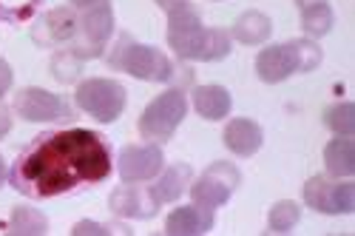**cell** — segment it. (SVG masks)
Masks as SVG:
<instances>
[{
	"label": "cell",
	"instance_id": "obj_4",
	"mask_svg": "<svg viewBox=\"0 0 355 236\" xmlns=\"http://www.w3.org/2000/svg\"><path fill=\"white\" fill-rule=\"evenodd\" d=\"M74 103L80 111L94 117L97 123L108 126L123 117V111L128 106V92L123 83H116L111 77H88V80L77 83Z\"/></svg>",
	"mask_w": 355,
	"mask_h": 236
},
{
	"label": "cell",
	"instance_id": "obj_6",
	"mask_svg": "<svg viewBox=\"0 0 355 236\" xmlns=\"http://www.w3.org/2000/svg\"><path fill=\"white\" fill-rule=\"evenodd\" d=\"M114 26H116L114 6H111V0H103V3L80 12V32L69 49H74L83 60H94V57H100L105 51L108 40L114 35Z\"/></svg>",
	"mask_w": 355,
	"mask_h": 236
},
{
	"label": "cell",
	"instance_id": "obj_18",
	"mask_svg": "<svg viewBox=\"0 0 355 236\" xmlns=\"http://www.w3.org/2000/svg\"><path fill=\"white\" fill-rule=\"evenodd\" d=\"M273 35V20L261 12H245L233 20V28H230V37L239 40L242 46H261Z\"/></svg>",
	"mask_w": 355,
	"mask_h": 236
},
{
	"label": "cell",
	"instance_id": "obj_27",
	"mask_svg": "<svg viewBox=\"0 0 355 236\" xmlns=\"http://www.w3.org/2000/svg\"><path fill=\"white\" fill-rule=\"evenodd\" d=\"M352 211H355V183H349V180L336 183L333 180L330 199H327V217H344Z\"/></svg>",
	"mask_w": 355,
	"mask_h": 236
},
{
	"label": "cell",
	"instance_id": "obj_13",
	"mask_svg": "<svg viewBox=\"0 0 355 236\" xmlns=\"http://www.w3.org/2000/svg\"><path fill=\"white\" fill-rule=\"evenodd\" d=\"M222 142L230 154L248 160V157L259 154V149L264 145V131L250 117H233L222 131Z\"/></svg>",
	"mask_w": 355,
	"mask_h": 236
},
{
	"label": "cell",
	"instance_id": "obj_12",
	"mask_svg": "<svg viewBox=\"0 0 355 236\" xmlns=\"http://www.w3.org/2000/svg\"><path fill=\"white\" fill-rule=\"evenodd\" d=\"M216 225V211L205 208V205H182V208H173L165 219V233L168 236H202L211 233Z\"/></svg>",
	"mask_w": 355,
	"mask_h": 236
},
{
	"label": "cell",
	"instance_id": "obj_20",
	"mask_svg": "<svg viewBox=\"0 0 355 236\" xmlns=\"http://www.w3.org/2000/svg\"><path fill=\"white\" fill-rule=\"evenodd\" d=\"M6 233H12V236H43V233H49V219L43 211L32 208V205H17L9 217Z\"/></svg>",
	"mask_w": 355,
	"mask_h": 236
},
{
	"label": "cell",
	"instance_id": "obj_7",
	"mask_svg": "<svg viewBox=\"0 0 355 236\" xmlns=\"http://www.w3.org/2000/svg\"><path fill=\"white\" fill-rule=\"evenodd\" d=\"M12 111L26 123H66V120H71V106L60 94H51L49 88H40V85L20 88L15 94Z\"/></svg>",
	"mask_w": 355,
	"mask_h": 236
},
{
	"label": "cell",
	"instance_id": "obj_8",
	"mask_svg": "<svg viewBox=\"0 0 355 236\" xmlns=\"http://www.w3.org/2000/svg\"><path fill=\"white\" fill-rule=\"evenodd\" d=\"M165 15H168V28H165L168 46L173 49V54L180 57V60L193 63L199 40H202V32H205L199 12L191 3H182V6L168 9Z\"/></svg>",
	"mask_w": 355,
	"mask_h": 236
},
{
	"label": "cell",
	"instance_id": "obj_23",
	"mask_svg": "<svg viewBox=\"0 0 355 236\" xmlns=\"http://www.w3.org/2000/svg\"><path fill=\"white\" fill-rule=\"evenodd\" d=\"M302 222V205L293 199H279L268 214V230L270 233H290Z\"/></svg>",
	"mask_w": 355,
	"mask_h": 236
},
{
	"label": "cell",
	"instance_id": "obj_15",
	"mask_svg": "<svg viewBox=\"0 0 355 236\" xmlns=\"http://www.w3.org/2000/svg\"><path fill=\"white\" fill-rule=\"evenodd\" d=\"M191 103H193V111L208 123H219V120H225V117H230V111H233V97L219 83L193 85Z\"/></svg>",
	"mask_w": 355,
	"mask_h": 236
},
{
	"label": "cell",
	"instance_id": "obj_19",
	"mask_svg": "<svg viewBox=\"0 0 355 236\" xmlns=\"http://www.w3.org/2000/svg\"><path fill=\"white\" fill-rule=\"evenodd\" d=\"M230 49H233V37H230L227 28H208L205 26L193 63H219L230 54Z\"/></svg>",
	"mask_w": 355,
	"mask_h": 236
},
{
	"label": "cell",
	"instance_id": "obj_29",
	"mask_svg": "<svg viewBox=\"0 0 355 236\" xmlns=\"http://www.w3.org/2000/svg\"><path fill=\"white\" fill-rule=\"evenodd\" d=\"M12 83H15V71H12V66L3 60V57H0V100H3V97L9 94Z\"/></svg>",
	"mask_w": 355,
	"mask_h": 236
},
{
	"label": "cell",
	"instance_id": "obj_3",
	"mask_svg": "<svg viewBox=\"0 0 355 236\" xmlns=\"http://www.w3.org/2000/svg\"><path fill=\"white\" fill-rule=\"evenodd\" d=\"M185 117H188V97H185L182 88L173 85L142 108L137 128H139L142 140L162 145L176 134V128L182 126Z\"/></svg>",
	"mask_w": 355,
	"mask_h": 236
},
{
	"label": "cell",
	"instance_id": "obj_2",
	"mask_svg": "<svg viewBox=\"0 0 355 236\" xmlns=\"http://www.w3.org/2000/svg\"><path fill=\"white\" fill-rule=\"evenodd\" d=\"M108 66L120 69L142 83H173L180 77V69H176V63L162 49L137 43L131 35L116 37V43L108 54Z\"/></svg>",
	"mask_w": 355,
	"mask_h": 236
},
{
	"label": "cell",
	"instance_id": "obj_33",
	"mask_svg": "<svg viewBox=\"0 0 355 236\" xmlns=\"http://www.w3.org/2000/svg\"><path fill=\"white\" fill-rule=\"evenodd\" d=\"M154 3L159 6V9H173V6H182V3H191V0H154Z\"/></svg>",
	"mask_w": 355,
	"mask_h": 236
},
{
	"label": "cell",
	"instance_id": "obj_28",
	"mask_svg": "<svg viewBox=\"0 0 355 236\" xmlns=\"http://www.w3.org/2000/svg\"><path fill=\"white\" fill-rule=\"evenodd\" d=\"M111 233H131L123 222H94V219H80L71 225V236H111Z\"/></svg>",
	"mask_w": 355,
	"mask_h": 236
},
{
	"label": "cell",
	"instance_id": "obj_34",
	"mask_svg": "<svg viewBox=\"0 0 355 236\" xmlns=\"http://www.w3.org/2000/svg\"><path fill=\"white\" fill-rule=\"evenodd\" d=\"M318 3H327V0H295L299 9H310V6H318Z\"/></svg>",
	"mask_w": 355,
	"mask_h": 236
},
{
	"label": "cell",
	"instance_id": "obj_10",
	"mask_svg": "<svg viewBox=\"0 0 355 236\" xmlns=\"http://www.w3.org/2000/svg\"><path fill=\"white\" fill-rule=\"evenodd\" d=\"M80 32V12L71 6H57L40 15L32 26V40L43 49L54 46H71Z\"/></svg>",
	"mask_w": 355,
	"mask_h": 236
},
{
	"label": "cell",
	"instance_id": "obj_30",
	"mask_svg": "<svg viewBox=\"0 0 355 236\" xmlns=\"http://www.w3.org/2000/svg\"><path fill=\"white\" fill-rule=\"evenodd\" d=\"M12 114H15L12 108L0 106V140H6L9 131H12V126H15V117H12Z\"/></svg>",
	"mask_w": 355,
	"mask_h": 236
},
{
	"label": "cell",
	"instance_id": "obj_14",
	"mask_svg": "<svg viewBox=\"0 0 355 236\" xmlns=\"http://www.w3.org/2000/svg\"><path fill=\"white\" fill-rule=\"evenodd\" d=\"M295 74V60H293V51L287 43H273V46H264L256 54V77L268 85L284 83L287 77Z\"/></svg>",
	"mask_w": 355,
	"mask_h": 236
},
{
	"label": "cell",
	"instance_id": "obj_1",
	"mask_svg": "<svg viewBox=\"0 0 355 236\" xmlns=\"http://www.w3.org/2000/svg\"><path fill=\"white\" fill-rule=\"evenodd\" d=\"M114 168L111 145L92 128H63L35 137L9 168L17 194L51 199L105 183Z\"/></svg>",
	"mask_w": 355,
	"mask_h": 236
},
{
	"label": "cell",
	"instance_id": "obj_22",
	"mask_svg": "<svg viewBox=\"0 0 355 236\" xmlns=\"http://www.w3.org/2000/svg\"><path fill=\"white\" fill-rule=\"evenodd\" d=\"M336 26V12L330 9V3H318L310 9H302V28L310 40H318L324 35H330Z\"/></svg>",
	"mask_w": 355,
	"mask_h": 236
},
{
	"label": "cell",
	"instance_id": "obj_32",
	"mask_svg": "<svg viewBox=\"0 0 355 236\" xmlns=\"http://www.w3.org/2000/svg\"><path fill=\"white\" fill-rule=\"evenodd\" d=\"M9 183V162H6V157L0 154V188H3Z\"/></svg>",
	"mask_w": 355,
	"mask_h": 236
},
{
	"label": "cell",
	"instance_id": "obj_21",
	"mask_svg": "<svg viewBox=\"0 0 355 236\" xmlns=\"http://www.w3.org/2000/svg\"><path fill=\"white\" fill-rule=\"evenodd\" d=\"M83 66H85V60L74 51V49H60V51H54V57H51V63H49V69H51V77L60 83V85H74V83H80V77H83Z\"/></svg>",
	"mask_w": 355,
	"mask_h": 236
},
{
	"label": "cell",
	"instance_id": "obj_11",
	"mask_svg": "<svg viewBox=\"0 0 355 236\" xmlns=\"http://www.w3.org/2000/svg\"><path fill=\"white\" fill-rule=\"evenodd\" d=\"M108 208L120 219H154L159 211V202L154 199L151 188H142L139 183H123L108 194Z\"/></svg>",
	"mask_w": 355,
	"mask_h": 236
},
{
	"label": "cell",
	"instance_id": "obj_17",
	"mask_svg": "<svg viewBox=\"0 0 355 236\" xmlns=\"http://www.w3.org/2000/svg\"><path fill=\"white\" fill-rule=\"evenodd\" d=\"M324 168L333 180H349L355 174V140L352 137H336L324 149Z\"/></svg>",
	"mask_w": 355,
	"mask_h": 236
},
{
	"label": "cell",
	"instance_id": "obj_24",
	"mask_svg": "<svg viewBox=\"0 0 355 236\" xmlns=\"http://www.w3.org/2000/svg\"><path fill=\"white\" fill-rule=\"evenodd\" d=\"M287 46H290V51H293L295 71H302V74L315 71V69L321 66V60H324L321 46H318L315 40H310V37H295V40H290Z\"/></svg>",
	"mask_w": 355,
	"mask_h": 236
},
{
	"label": "cell",
	"instance_id": "obj_16",
	"mask_svg": "<svg viewBox=\"0 0 355 236\" xmlns=\"http://www.w3.org/2000/svg\"><path fill=\"white\" fill-rule=\"evenodd\" d=\"M193 183V171L188 162H173L168 168H162L157 176H154V185H151V194L159 205H171L180 199Z\"/></svg>",
	"mask_w": 355,
	"mask_h": 236
},
{
	"label": "cell",
	"instance_id": "obj_5",
	"mask_svg": "<svg viewBox=\"0 0 355 236\" xmlns=\"http://www.w3.org/2000/svg\"><path fill=\"white\" fill-rule=\"evenodd\" d=\"M242 185V171L233 162L216 160L205 168L196 180L191 183V199L196 205H205V208H222V205L230 202V196L236 194V188Z\"/></svg>",
	"mask_w": 355,
	"mask_h": 236
},
{
	"label": "cell",
	"instance_id": "obj_26",
	"mask_svg": "<svg viewBox=\"0 0 355 236\" xmlns=\"http://www.w3.org/2000/svg\"><path fill=\"white\" fill-rule=\"evenodd\" d=\"M324 126L336 137H352L355 134V106L352 103H336L324 108Z\"/></svg>",
	"mask_w": 355,
	"mask_h": 236
},
{
	"label": "cell",
	"instance_id": "obj_9",
	"mask_svg": "<svg viewBox=\"0 0 355 236\" xmlns=\"http://www.w3.org/2000/svg\"><path fill=\"white\" fill-rule=\"evenodd\" d=\"M162 168H165V151L159 142L125 145L120 157H116V171H120L123 183H151Z\"/></svg>",
	"mask_w": 355,
	"mask_h": 236
},
{
	"label": "cell",
	"instance_id": "obj_25",
	"mask_svg": "<svg viewBox=\"0 0 355 236\" xmlns=\"http://www.w3.org/2000/svg\"><path fill=\"white\" fill-rule=\"evenodd\" d=\"M330 188H333V176L327 174H315L302 185V196H304V205L318 214H327V199H330Z\"/></svg>",
	"mask_w": 355,
	"mask_h": 236
},
{
	"label": "cell",
	"instance_id": "obj_31",
	"mask_svg": "<svg viewBox=\"0 0 355 236\" xmlns=\"http://www.w3.org/2000/svg\"><path fill=\"white\" fill-rule=\"evenodd\" d=\"M97 3H103V0H69V6H71V9H77V12H85V9L97 6Z\"/></svg>",
	"mask_w": 355,
	"mask_h": 236
}]
</instances>
